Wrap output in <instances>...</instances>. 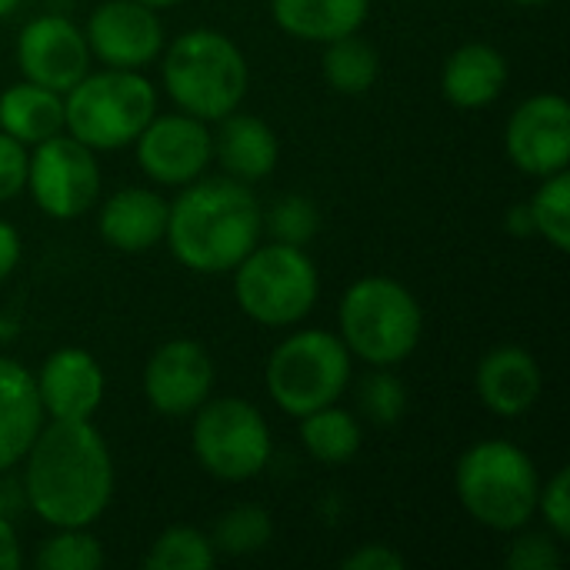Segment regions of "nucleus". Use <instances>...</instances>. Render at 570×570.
<instances>
[{"label":"nucleus","instance_id":"ea45409f","mask_svg":"<svg viewBox=\"0 0 570 570\" xmlns=\"http://www.w3.org/2000/svg\"><path fill=\"white\" fill-rule=\"evenodd\" d=\"M140 3H147V7H154V10H160V7H174V3H180V0H140Z\"/></svg>","mask_w":570,"mask_h":570},{"label":"nucleus","instance_id":"e433bc0d","mask_svg":"<svg viewBox=\"0 0 570 570\" xmlns=\"http://www.w3.org/2000/svg\"><path fill=\"white\" fill-rule=\"evenodd\" d=\"M20 564H23V551H20L17 531H13V524L0 514V570H20Z\"/></svg>","mask_w":570,"mask_h":570},{"label":"nucleus","instance_id":"a878e982","mask_svg":"<svg viewBox=\"0 0 570 570\" xmlns=\"http://www.w3.org/2000/svg\"><path fill=\"white\" fill-rule=\"evenodd\" d=\"M274 541V518L261 504H234L214 524L210 544L217 554L227 558H250L261 554Z\"/></svg>","mask_w":570,"mask_h":570},{"label":"nucleus","instance_id":"58836bf2","mask_svg":"<svg viewBox=\"0 0 570 570\" xmlns=\"http://www.w3.org/2000/svg\"><path fill=\"white\" fill-rule=\"evenodd\" d=\"M20 3H23V0H0V20H3V17H10Z\"/></svg>","mask_w":570,"mask_h":570},{"label":"nucleus","instance_id":"f8f14e48","mask_svg":"<svg viewBox=\"0 0 570 570\" xmlns=\"http://www.w3.org/2000/svg\"><path fill=\"white\" fill-rule=\"evenodd\" d=\"M504 154L528 177H551L570 164V107L561 94H534L508 117Z\"/></svg>","mask_w":570,"mask_h":570},{"label":"nucleus","instance_id":"f03ea898","mask_svg":"<svg viewBox=\"0 0 570 570\" xmlns=\"http://www.w3.org/2000/svg\"><path fill=\"white\" fill-rule=\"evenodd\" d=\"M261 204L250 184L234 177H197L167 207L164 240L177 264L194 274L234 271L264 237Z\"/></svg>","mask_w":570,"mask_h":570},{"label":"nucleus","instance_id":"393cba45","mask_svg":"<svg viewBox=\"0 0 570 570\" xmlns=\"http://www.w3.org/2000/svg\"><path fill=\"white\" fill-rule=\"evenodd\" d=\"M301 444L314 461L341 468L361 451V421L337 404L317 407L301 417Z\"/></svg>","mask_w":570,"mask_h":570},{"label":"nucleus","instance_id":"1a4fd4ad","mask_svg":"<svg viewBox=\"0 0 570 570\" xmlns=\"http://www.w3.org/2000/svg\"><path fill=\"white\" fill-rule=\"evenodd\" d=\"M190 448L197 464L227 484H240L257 478L274 454L271 428L264 414L244 397H217L204 401L194 414Z\"/></svg>","mask_w":570,"mask_h":570},{"label":"nucleus","instance_id":"4c0bfd02","mask_svg":"<svg viewBox=\"0 0 570 570\" xmlns=\"http://www.w3.org/2000/svg\"><path fill=\"white\" fill-rule=\"evenodd\" d=\"M508 230H511V234H518V237H531V234H534V227H531V214H528V204H521V207H511V210H508Z\"/></svg>","mask_w":570,"mask_h":570},{"label":"nucleus","instance_id":"c9c22d12","mask_svg":"<svg viewBox=\"0 0 570 570\" xmlns=\"http://www.w3.org/2000/svg\"><path fill=\"white\" fill-rule=\"evenodd\" d=\"M20 254H23V244H20L17 227L7 224V220H0V281H7L17 271Z\"/></svg>","mask_w":570,"mask_h":570},{"label":"nucleus","instance_id":"dca6fc26","mask_svg":"<svg viewBox=\"0 0 570 570\" xmlns=\"http://www.w3.org/2000/svg\"><path fill=\"white\" fill-rule=\"evenodd\" d=\"M33 384L47 421H94L107 391L104 367L83 347H57L47 354Z\"/></svg>","mask_w":570,"mask_h":570},{"label":"nucleus","instance_id":"0eeeda50","mask_svg":"<svg viewBox=\"0 0 570 570\" xmlns=\"http://www.w3.org/2000/svg\"><path fill=\"white\" fill-rule=\"evenodd\" d=\"M354 374V357L331 331L311 327L287 334L267 357L264 384L271 401L287 417H304L317 407L337 404Z\"/></svg>","mask_w":570,"mask_h":570},{"label":"nucleus","instance_id":"f3484780","mask_svg":"<svg viewBox=\"0 0 570 570\" xmlns=\"http://www.w3.org/2000/svg\"><path fill=\"white\" fill-rule=\"evenodd\" d=\"M474 387L481 404L498 417H524L544 391V371L528 347L501 344L478 364Z\"/></svg>","mask_w":570,"mask_h":570},{"label":"nucleus","instance_id":"412c9836","mask_svg":"<svg viewBox=\"0 0 570 570\" xmlns=\"http://www.w3.org/2000/svg\"><path fill=\"white\" fill-rule=\"evenodd\" d=\"M43 421L33 374L20 361L0 354V474L23 461Z\"/></svg>","mask_w":570,"mask_h":570},{"label":"nucleus","instance_id":"4be33fe9","mask_svg":"<svg viewBox=\"0 0 570 570\" xmlns=\"http://www.w3.org/2000/svg\"><path fill=\"white\" fill-rule=\"evenodd\" d=\"M371 13V0H271L274 23L297 40L331 43L357 33Z\"/></svg>","mask_w":570,"mask_h":570},{"label":"nucleus","instance_id":"72a5a7b5","mask_svg":"<svg viewBox=\"0 0 570 570\" xmlns=\"http://www.w3.org/2000/svg\"><path fill=\"white\" fill-rule=\"evenodd\" d=\"M27 160H30V147H23L20 140H13L10 134L0 130V204L23 194Z\"/></svg>","mask_w":570,"mask_h":570},{"label":"nucleus","instance_id":"f704fd0d","mask_svg":"<svg viewBox=\"0 0 570 570\" xmlns=\"http://www.w3.org/2000/svg\"><path fill=\"white\" fill-rule=\"evenodd\" d=\"M344 570H404V554H397L391 544H361L344 561Z\"/></svg>","mask_w":570,"mask_h":570},{"label":"nucleus","instance_id":"9d476101","mask_svg":"<svg viewBox=\"0 0 570 570\" xmlns=\"http://www.w3.org/2000/svg\"><path fill=\"white\" fill-rule=\"evenodd\" d=\"M23 190L33 197L40 214L53 220H77L100 197L97 154L60 130L30 147Z\"/></svg>","mask_w":570,"mask_h":570},{"label":"nucleus","instance_id":"7c9ffc66","mask_svg":"<svg viewBox=\"0 0 570 570\" xmlns=\"http://www.w3.org/2000/svg\"><path fill=\"white\" fill-rule=\"evenodd\" d=\"M407 411V387L391 367H374L361 381V414L377 428H394Z\"/></svg>","mask_w":570,"mask_h":570},{"label":"nucleus","instance_id":"6e6552de","mask_svg":"<svg viewBox=\"0 0 570 570\" xmlns=\"http://www.w3.org/2000/svg\"><path fill=\"white\" fill-rule=\"evenodd\" d=\"M230 274L240 314L264 327L301 324L321 297V274L294 244H257Z\"/></svg>","mask_w":570,"mask_h":570},{"label":"nucleus","instance_id":"f257e3e1","mask_svg":"<svg viewBox=\"0 0 570 570\" xmlns=\"http://www.w3.org/2000/svg\"><path fill=\"white\" fill-rule=\"evenodd\" d=\"M27 508L50 528H90L114 498V458L94 421H43L23 454Z\"/></svg>","mask_w":570,"mask_h":570},{"label":"nucleus","instance_id":"2f4dec72","mask_svg":"<svg viewBox=\"0 0 570 570\" xmlns=\"http://www.w3.org/2000/svg\"><path fill=\"white\" fill-rule=\"evenodd\" d=\"M561 561H564L561 541L551 531L548 534H518L504 554V568L508 570H554L561 568Z\"/></svg>","mask_w":570,"mask_h":570},{"label":"nucleus","instance_id":"a19ab883","mask_svg":"<svg viewBox=\"0 0 570 570\" xmlns=\"http://www.w3.org/2000/svg\"><path fill=\"white\" fill-rule=\"evenodd\" d=\"M514 3H521V7H541V3H551V0H514Z\"/></svg>","mask_w":570,"mask_h":570},{"label":"nucleus","instance_id":"20e7f679","mask_svg":"<svg viewBox=\"0 0 570 570\" xmlns=\"http://www.w3.org/2000/svg\"><path fill=\"white\" fill-rule=\"evenodd\" d=\"M461 508L488 531L514 534L538 518L541 474L528 451L511 441H478L454 468Z\"/></svg>","mask_w":570,"mask_h":570},{"label":"nucleus","instance_id":"5701e85b","mask_svg":"<svg viewBox=\"0 0 570 570\" xmlns=\"http://www.w3.org/2000/svg\"><path fill=\"white\" fill-rule=\"evenodd\" d=\"M0 130L33 147L63 130V94L20 80L0 94Z\"/></svg>","mask_w":570,"mask_h":570},{"label":"nucleus","instance_id":"423d86ee","mask_svg":"<svg viewBox=\"0 0 570 570\" xmlns=\"http://www.w3.org/2000/svg\"><path fill=\"white\" fill-rule=\"evenodd\" d=\"M157 114V90L140 70H87L63 94V130L94 154L124 150Z\"/></svg>","mask_w":570,"mask_h":570},{"label":"nucleus","instance_id":"6ab92c4d","mask_svg":"<svg viewBox=\"0 0 570 570\" xmlns=\"http://www.w3.org/2000/svg\"><path fill=\"white\" fill-rule=\"evenodd\" d=\"M167 207L170 204L150 187H120L100 204V240L120 254H144L164 240Z\"/></svg>","mask_w":570,"mask_h":570},{"label":"nucleus","instance_id":"b1692460","mask_svg":"<svg viewBox=\"0 0 570 570\" xmlns=\"http://www.w3.org/2000/svg\"><path fill=\"white\" fill-rule=\"evenodd\" d=\"M321 73L327 80L331 90L344 94V97H361L367 94L377 77H381V53L371 40L357 33L337 37L331 43H321Z\"/></svg>","mask_w":570,"mask_h":570},{"label":"nucleus","instance_id":"39448f33","mask_svg":"<svg viewBox=\"0 0 570 570\" xmlns=\"http://www.w3.org/2000/svg\"><path fill=\"white\" fill-rule=\"evenodd\" d=\"M337 324L351 357L371 367L404 364L417 351L424 334L417 297L401 281L384 274H367L344 291Z\"/></svg>","mask_w":570,"mask_h":570},{"label":"nucleus","instance_id":"aec40b11","mask_svg":"<svg viewBox=\"0 0 570 570\" xmlns=\"http://www.w3.org/2000/svg\"><path fill=\"white\" fill-rule=\"evenodd\" d=\"M508 57L491 43H461L441 67V94L461 110L494 104L508 87Z\"/></svg>","mask_w":570,"mask_h":570},{"label":"nucleus","instance_id":"9b49d317","mask_svg":"<svg viewBox=\"0 0 570 570\" xmlns=\"http://www.w3.org/2000/svg\"><path fill=\"white\" fill-rule=\"evenodd\" d=\"M137 150L140 170L164 187H184L207 174L214 160L210 124L177 110V114H154L150 124L130 144Z\"/></svg>","mask_w":570,"mask_h":570},{"label":"nucleus","instance_id":"2eb2a0df","mask_svg":"<svg viewBox=\"0 0 570 570\" xmlns=\"http://www.w3.org/2000/svg\"><path fill=\"white\" fill-rule=\"evenodd\" d=\"M214 391V361L204 344L177 337L144 364V397L160 417H190Z\"/></svg>","mask_w":570,"mask_h":570},{"label":"nucleus","instance_id":"bb28decb","mask_svg":"<svg viewBox=\"0 0 570 570\" xmlns=\"http://www.w3.org/2000/svg\"><path fill=\"white\" fill-rule=\"evenodd\" d=\"M140 564L147 570H210L217 564V551L204 531L180 524L160 531Z\"/></svg>","mask_w":570,"mask_h":570},{"label":"nucleus","instance_id":"ddd939ff","mask_svg":"<svg viewBox=\"0 0 570 570\" xmlns=\"http://www.w3.org/2000/svg\"><path fill=\"white\" fill-rule=\"evenodd\" d=\"M90 57L110 70H144L164 50V23L140 0H104L83 23Z\"/></svg>","mask_w":570,"mask_h":570},{"label":"nucleus","instance_id":"473e14b6","mask_svg":"<svg viewBox=\"0 0 570 570\" xmlns=\"http://www.w3.org/2000/svg\"><path fill=\"white\" fill-rule=\"evenodd\" d=\"M538 514L544 518V528L558 538H570V471L561 468L551 481L541 484L538 491Z\"/></svg>","mask_w":570,"mask_h":570},{"label":"nucleus","instance_id":"7ed1b4c3","mask_svg":"<svg viewBox=\"0 0 570 570\" xmlns=\"http://www.w3.org/2000/svg\"><path fill=\"white\" fill-rule=\"evenodd\" d=\"M160 77L177 110L217 124L237 110L250 87L244 50L214 27H194L160 50Z\"/></svg>","mask_w":570,"mask_h":570},{"label":"nucleus","instance_id":"c85d7f7f","mask_svg":"<svg viewBox=\"0 0 570 570\" xmlns=\"http://www.w3.org/2000/svg\"><path fill=\"white\" fill-rule=\"evenodd\" d=\"M261 227L271 240L307 247L321 230V210L304 194H284L267 210H261Z\"/></svg>","mask_w":570,"mask_h":570},{"label":"nucleus","instance_id":"cd10ccee","mask_svg":"<svg viewBox=\"0 0 570 570\" xmlns=\"http://www.w3.org/2000/svg\"><path fill=\"white\" fill-rule=\"evenodd\" d=\"M531 227L538 237H544L554 250H570V177L568 170H558L541 180L534 197L528 200Z\"/></svg>","mask_w":570,"mask_h":570},{"label":"nucleus","instance_id":"c756f323","mask_svg":"<svg viewBox=\"0 0 570 570\" xmlns=\"http://www.w3.org/2000/svg\"><path fill=\"white\" fill-rule=\"evenodd\" d=\"M33 561L43 570H100L107 558L87 528H53V534L37 548Z\"/></svg>","mask_w":570,"mask_h":570},{"label":"nucleus","instance_id":"4468645a","mask_svg":"<svg viewBox=\"0 0 570 570\" xmlns=\"http://www.w3.org/2000/svg\"><path fill=\"white\" fill-rule=\"evenodd\" d=\"M17 67L23 80L67 94L90 70L87 37L73 20L60 13H40L17 33Z\"/></svg>","mask_w":570,"mask_h":570},{"label":"nucleus","instance_id":"a211bd4d","mask_svg":"<svg viewBox=\"0 0 570 570\" xmlns=\"http://www.w3.org/2000/svg\"><path fill=\"white\" fill-rule=\"evenodd\" d=\"M210 140H214V160L220 164L224 177H234L240 184H257L271 177V170L281 160V144L274 127L257 114H244L240 107L217 120Z\"/></svg>","mask_w":570,"mask_h":570}]
</instances>
